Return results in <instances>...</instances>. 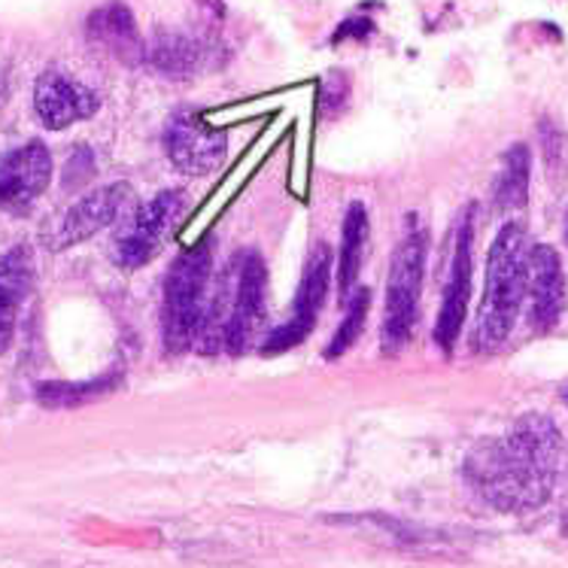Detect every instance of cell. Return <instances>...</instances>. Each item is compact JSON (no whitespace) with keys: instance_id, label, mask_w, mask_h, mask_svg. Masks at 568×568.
<instances>
[{"instance_id":"6da1fadb","label":"cell","mask_w":568,"mask_h":568,"mask_svg":"<svg viewBox=\"0 0 568 568\" xmlns=\"http://www.w3.org/2000/svg\"><path fill=\"white\" fill-rule=\"evenodd\" d=\"M559 432L541 414L514 423L505 438H489L468 453L465 475L499 510L541 508L557 480Z\"/></svg>"},{"instance_id":"7a4b0ae2","label":"cell","mask_w":568,"mask_h":568,"mask_svg":"<svg viewBox=\"0 0 568 568\" xmlns=\"http://www.w3.org/2000/svg\"><path fill=\"white\" fill-rule=\"evenodd\" d=\"M526 237L517 222L501 225L496 241L489 246L487 258V283H484V302L477 311L475 353H496L514 332V323L526 302Z\"/></svg>"},{"instance_id":"3957f363","label":"cell","mask_w":568,"mask_h":568,"mask_svg":"<svg viewBox=\"0 0 568 568\" xmlns=\"http://www.w3.org/2000/svg\"><path fill=\"white\" fill-rule=\"evenodd\" d=\"M426 253H429V229L417 213H410L405 222V234L393 253L386 302H383L381 349L386 356L402 353L410 341V332L417 323L419 295H423V277H426Z\"/></svg>"},{"instance_id":"277c9868","label":"cell","mask_w":568,"mask_h":568,"mask_svg":"<svg viewBox=\"0 0 568 568\" xmlns=\"http://www.w3.org/2000/svg\"><path fill=\"white\" fill-rule=\"evenodd\" d=\"M210 271H213L210 241L186 250L168 267L162 292V341L164 349L174 356L197 344L210 298Z\"/></svg>"},{"instance_id":"5b68a950","label":"cell","mask_w":568,"mask_h":568,"mask_svg":"<svg viewBox=\"0 0 568 568\" xmlns=\"http://www.w3.org/2000/svg\"><path fill=\"white\" fill-rule=\"evenodd\" d=\"M180 210H183L180 192H162V195L150 197L146 204H140L119 229L116 241H113V262L122 271H138V267L150 265L155 253L162 250L168 232L174 229Z\"/></svg>"},{"instance_id":"8992f818","label":"cell","mask_w":568,"mask_h":568,"mask_svg":"<svg viewBox=\"0 0 568 568\" xmlns=\"http://www.w3.org/2000/svg\"><path fill=\"white\" fill-rule=\"evenodd\" d=\"M328 283H332V250L325 244H316L307 255V262H304V277L298 292H295L290 320L277 325L274 332H267L262 347H258L265 356L298 347L304 337L314 332L320 311H323L325 298H328Z\"/></svg>"},{"instance_id":"52a82bcc","label":"cell","mask_w":568,"mask_h":568,"mask_svg":"<svg viewBox=\"0 0 568 568\" xmlns=\"http://www.w3.org/2000/svg\"><path fill=\"white\" fill-rule=\"evenodd\" d=\"M234 267V290L229 316H225V335L222 349L241 356L255 341V332L265 320V295H267V271L258 253H241Z\"/></svg>"},{"instance_id":"ba28073f","label":"cell","mask_w":568,"mask_h":568,"mask_svg":"<svg viewBox=\"0 0 568 568\" xmlns=\"http://www.w3.org/2000/svg\"><path fill=\"white\" fill-rule=\"evenodd\" d=\"M471 246H475V207L468 204L456 225V244H453L450 274L444 283L442 311L435 323V341L444 353H453V344L463 332L468 302H471Z\"/></svg>"},{"instance_id":"9c48e42d","label":"cell","mask_w":568,"mask_h":568,"mask_svg":"<svg viewBox=\"0 0 568 568\" xmlns=\"http://www.w3.org/2000/svg\"><path fill=\"white\" fill-rule=\"evenodd\" d=\"M164 150L180 174L204 176L222 164L229 152V138L197 113H176L164 131Z\"/></svg>"},{"instance_id":"30bf717a","label":"cell","mask_w":568,"mask_h":568,"mask_svg":"<svg viewBox=\"0 0 568 568\" xmlns=\"http://www.w3.org/2000/svg\"><path fill=\"white\" fill-rule=\"evenodd\" d=\"M52 183V155L47 143L31 140L0 159V207L22 216Z\"/></svg>"},{"instance_id":"8fae6325","label":"cell","mask_w":568,"mask_h":568,"mask_svg":"<svg viewBox=\"0 0 568 568\" xmlns=\"http://www.w3.org/2000/svg\"><path fill=\"white\" fill-rule=\"evenodd\" d=\"M128 201H131L128 183H113V186H101L89 195H82L49 232V250L61 253V250H70V246L94 237L98 232H104L106 225L119 220V213L125 210Z\"/></svg>"},{"instance_id":"7c38bea8","label":"cell","mask_w":568,"mask_h":568,"mask_svg":"<svg viewBox=\"0 0 568 568\" xmlns=\"http://www.w3.org/2000/svg\"><path fill=\"white\" fill-rule=\"evenodd\" d=\"M566 307V271L554 246L538 244L529 250L526 267V316L532 332L545 335L559 323Z\"/></svg>"},{"instance_id":"4fadbf2b","label":"cell","mask_w":568,"mask_h":568,"mask_svg":"<svg viewBox=\"0 0 568 568\" xmlns=\"http://www.w3.org/2000/svg\"><path fill=\"white\" fill-rule=\"evenodd\" d=\"M101 106V98L61 70H47L34 82V113L49 131H64L92 119Z\"/></svg>"},{"instance_id":"5bb4252c","label":"cell","mask_w":568,"mask_h":568,"mask_svg":"<svg viewBox=\"0 0 568 568\" xmlns=\"http://www.w3.org/2000/svg\"><path fill=\"white\" fill-rule=\"evenodd\" d=\"M85 37L92 40L94 47H101L106 55H113L128 68H134L143 61V40L138 34L134 16L125 3H104L85 19Z\"/></svg>"},{"instance_id":"9a60e30c","label":"cell","mask_w":568,"mask_h":568,"mask_svg":"<svg viewBox=\"0 0 568 568\" xmlns=\"http://www.w3.org/2000/svg\"><path fill=\"white\" fill-rule=\"evenodd\" d=\"M365 246H368V213L362 204H349L341 229V253H337V302L344 307L356 295Z\"/></svg>"},{"instance_id":"2e32d148","label":"cell","mask_w":568,"mask_h":568,"mask_svg":"<svg viewBox=\"0 0 568 568\" xmlns=\"http://www.w3.org/2000/svg\"><path fill=\"white\" fill-rule=\"evenodd\" d=\"M34 283V262L28 246H16L7 255H0V332L12 325V316L31 292Z\"/></svg>"},{"instance_id":"e0dca14e","label":"cell","mask_w":568,"mask_h":568,"mask_svg":"<svg viewBox=\"0 0 568 568\" xmlns=\"http://www.w3.org/2000/svg\"><path fill=\"white\" fill-rule=\"evenodd\" d=\"M529 146L526 143H514L505 155H501V168L496 183H493V204L501 213H514V210L526 207L529 201Z\"/></svg>"},{"instance_id":"ac0fdd59","label":"cell","mask_w":568,"mask_h":568,"mask_svg":"<svg viewBox=\"0 0 568 568\" xmlns=\"http://www.w3.org/2000/svg\"><path fill=\"white\" fill-rule=\"evenodd\" d=\"M119 381V374H106V377H98V381L89 383H43L40 389H37V398L43 402L47 407H77L85 405V402H92L98 395H104L106 389H113Z\"/></svg>"},{"instance_id":"d6986e66","label":"cell","mask_w":568,"mask_h":568,"mask_svg":"<svg viewBox=\"0 0 568 568\" xmlns=\"http://www.w3.org/2000/svg\"><path fill=\"white\" fill-rule=\"evenodd\" d=\"M368 307H372V292L356 290V295L347 302V314H344V320L337 325V332L332 335V341H328V347H325V359H341V356L359 341L362 328H365V320H368Z\"/></svg>"},{"instance_id":"ffe728a7","label":"cell","mask_w":568,"mask_h":568,"mask_svg":"<svg viewBox=\"0 0 568 568\" xmlns=\"http://www.w3.org/2000/svg\"><path fill=\"white\" fill-rule=\"evenodd\" d=\"M150 59L164 73H186L195 64V49L186 37H159Z\"/></svg>"},{"instance_id":"44dd1931","label":"cell","mask_w":568,"mask_h":568,"mask_svg":"<svg viewBox=\"0 0 568 568\" xmlns=\"http://www.w3.org/2000/svg\"><path fill=\"white\" fill-rule=\"evenodd\" d=\"M562 532L568 535V514H566V520H562Z\"/></svg>"},{"instance_id":"7402d4cb","label":"cell","mask_w":568,"mask_h":568,"mask_svg":"<svg viewBox=\"0 0 568 568\" xmlns=\"http://www.w3.org/2000/svg\"><path fill=\"white\" fill-rule=\"evenodd\" d=\"M566 244H568V216H566Z\"/></svg>"},{"instance_id":"603a6c76","label":"cell","mask_w":568,"mask_h":568,"mask_svg":"<svg viewBox=\"0 0 568 568\" xmlns=\"http://www.w3.org/2000/svg\"><path fill=\"white\" fill-rule=\"evenodd\" d=\"M562 398H566V405H568V389H566V393H562Z\"/></svg>"}]
</instances>
